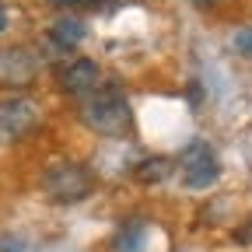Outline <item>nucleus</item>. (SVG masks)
Here are the masks:
<instances>
[{"mask_svg": "<svg viewBox=\"0 0 252 252\" xmlns=\"http://www.w3.org/2000/svg\"><path fill=\"white\" fill-rule=\"evenodd\" d=\"M235 49L242 56H252V28H238L235 32Z\"/></svg>", "mask_w": 252, "mask_h": 252, "instance_id": "9d476101", "label": "nucleus"}, {"mask_svg": "<svg viewBox=\"0 0 252 252\" xmlns=\"http://www.w3.org/2000/svg\"><path fill=\"white\" fill-rule=\"evenodd\" d=\"M81 123L88 126L91 133L98 137H112V140H123L133 133V112H130V102L116 81L94 88L91 94L81 98Z\"/></svg>", "mask_w": 252, "mask_h": 252, "instance_id": "f257e3e1", "label": "nucleus"}, {"mask_svg": "<svg viewBox=\"0 0 252 252\" xmlns=\"http://www.w3.org/2000/svg\"><path fill=\"white\" fill-rule=\"evenodd\" d=\"M144 245H147V224L144 220H126V224L119 228V235H116V249L119 252H144Z\"/></svg>", "mask_w": 252, "mask_h": 252, "instance_id": "6e6552de", "label": "nucleus"}, {"mask_svg": "<svg viewBox=\"0 0 252 252\" xmlns=\"http://www.w3.org/2000/svg\"><path fill=\"white\" fill-rule=\"evenodd\" d=\"M42 126V112L32 98H0V144H18Z\"/></svg>", "mask_w": 252, "mask_h": 252, "instance_id": "20e7f679", "label": "nucleus"}, {"mask_svg": "<svg viewBox=\"0 0 252 252\" xmlns=\"http://www.w3.org/2000/svg\"><path fill=\"white\" fill-rule=\"evenodd\" d=\"M56 84H60V91L74 94V98H84V94H91L102 84V67L91 56H77L56 70Z\"/></svg>", "mask_w": 252, "mask_h": 252, "instance_id": "423d86ee", "label": "nucleus"}, {"mask_svg": "<svg viewBox=\"0 0 252 252\" xmlns=\"http://www.w3.org/2000/svg\"><path fill=\"white\" fill-rule=\"evenodd\" d=\"M235 245H252V214H249L245 224L235 228Z\"/></svg>", "mask_w": 252, "mask_h": 252, "instance_id": "f8f14e48", "label": "nucleus"}, {"mask_svg": "<svg viewBox=\"0 0 252 252\" xmlns=\"http://www.w3.org/2000/svg\"><path fill=\"white\" fill-rule=\"evenodd\" d=\"M49 4H56V7H94L102 0H49Z\"/></svg>", "mask_w": 252, "mask_h": 252, "instance_id": "ddd939ff", "label": "nucleus"}, {"mask_svg": "<svg viewBox=\"0 0 252 252\" xmlns=\"http://www.w3.org/2000/svg\"><path fill=\"white\" fill-rule=\"evenodd\" d=\"M193 4H196V7H214L217 0H193Z\"/></svg>", "mask_w": 252, "mask_h": 252, "instance_id": "4468645a", "label": "nucleus"}, {"mask_svg": "<svg viewBox=\"0 0 252 252\" xmlns=\"http://www.w3.org/2000/svg\"><path fill=\"white\" fill-rule=\"evenodd\" d=\"M179 175H182V186H189V189H207L220 175L217 151L207 140H193L179 154Z\"/></svg>", "mask_w": 252, "mask_h": 252, "instance_id": "39448f33", "label": "nucleus"}, {"mask_svg": "<svg viewBox=\"0 0 252 252\" xmlns=\"http://www.w3.org/2000/svg\"><path fill=\"white\" fill-rule=\"evenodd\" d=\"M84 39H88V25L74 14H63L60 21L49 25V46H56V49H74Z\"/></svg>", "mask_w": 252, "mask_h": 252, "instance_id": "0eeeda50", "label": "nucleus"}, {"mask_svg": "<svg viewBox=\"0 0 252 252\" xmlns=\"http://www.w3.org/2000/svg\"><path fill=\"white\" fill-rule=\"evenodd\" d=\"M4 25H7V14H4V4H0V32H4Z\"/></svg>", "mask_w": 252, "mask_h": 252, "instance_id": "2eb2a0df", "label": "nucleus"}, {"mask_svg": "<svg viewBox=\"0 0 252 252\" xmlns=\"http://www.w3.org/2000/svg\"><path fill=\"white\" fill-rule=\"evenodd\" d=\"M42 189L53 203L70 207V203H81L94 193V172L81 161H56L53 168H46Z\"/></svg>", "mask_w": 252, "mask_h": 252, "instance_id": "f03ea898", "label": "nucleus"}, {"mask_svg": "<svg viewBox=\"0 0 252 252\" xmlns=\"http://www.w3.org/2000/svg\"><path fill=\"white\" fill-rule=\"evenodd\" d=\"M42 70V56L28 46H0V88L21 91L28 84H35Z\"/></svg>", "mask_w": 252, "mask_h": 252, "instance_id": "7ed1b4c3", "label": "nucleus"}, {"mask_svg": "<svg viewBox=\"0 0 252 252\" xmlns=\"http://www.w3.org/2000/svg\"><path fill=\"white\" fill-rule=\"evenodd\" d=\"M28 242H21L18 235H0V252H25Z\"/></svg>", "mask_w": 252, "mask_h": 252, "instance_id": "9b49d317", "label": "nucleus"}, {"mask_svg": "<svg viewBox=\"0 0 252 252\" xmlns=\"http://www.w3.org/2000/svg\"><path fill=\"white\" fill-rule=\"evenodd\" d=\"M172 161L168 158H147V161H140L137 168H133V179L140 182V186H158V182H165L168 175H172Z\"/></svg>", "mask_w": 252, "mask_h": 252, "instance_id": "1a4fd4ad", "label": "nucleus"}]
</instances>
